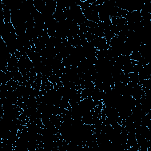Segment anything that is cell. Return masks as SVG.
Masks as SVG:
<instances>
[{"label": "cell", "mask_w": 151, "mask_h": 151, "mask_svg": "<svg viewBox=\"0 0 151 151\" xmlns=\"http://www.w3.org/2000/svg\"><path fill=\"white\" fill-rule=\"evenodd\" d=\"M128 77L130 82L135 84H138L139 82L138 73L136 72H130L128 74Z\"/></svg>", "instance_id": "cell-1"}]
</instances>
